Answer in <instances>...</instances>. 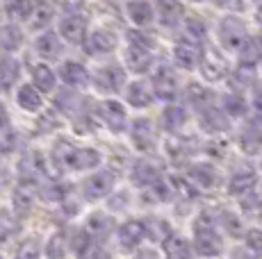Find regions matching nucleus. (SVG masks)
Masks as SVG:
<instances>
[{"instance_id":"1","label":"nucleus","mask_w":262,"mask_h":259,"mask_svg":"<svg viewBox=\"0 0 262 259\" xmlns=\"http://www.w3.org/2000/svg\"><path fill=\"white\" fill-rule=\"evenodd\" d=\"M191 246H194V255L201 257H216L224 255L226 237L221 232L219 223H216L214 209H201L191 221Z\"/></svg>"},{"instance_id":"2","label":"nucleus","mask_w":262,"mask_h":259,"mask_svg":"<svg viewBox=\"0 0 262 259\" xmlns=\"http://www.w3.org/2000/svg\"><path fill=\"white\" fill-rule=\"evenodd\" d=\"M53 159L59 171H92L100 166V152L96 148L73 146L69 141L57 143Z\"/></svg>"},{"instance_id":"3","label":"nucleus","mask_w":262,"mask_h":259,"mask_svg":"<svg viewBox=\"0 0 262 259\" xmlns=\"http://www.w3.org/2000/svg\"><path fill=\"white\" fill-rule=\"evenodd\" d=\"M251 37V30L246 25V21L237 14H224V16L216 21V28H214V39L219 43L221 50L235 55L242 48V43Z\"/></svg>"},{"instance_id":"4","label":"nucleus","mask_w":262,"mask_h":259,"mask_svg":"<svg viewBox=\"0 0 262 259\" xmlns=\"http://www.w3.org/2000/svg\"><path fill=\"white\" fill-rule=\"evenodd\" d=\"M205 55H208V46H205V41L191 39V37H187V34H180V37L176 39L173 48H171L173 66L180 68V71H187V73L199 71V66L203 64Z\"/></svg>"},{"instance_id":"5","label":"nucleus","mask_w":262,"mask_h":259,"mask_svg":"<svg viewBox=\"0 0 262 259\" xmlns=\"http://www.w3.org/2000/svg\"><path fill=\"white\" fill-rule=\"evenodd\" d=\"M233 143L244 157H258L262 152V121L249 114L233 127Z\"/></svg>"},{"instance_id":"6","label":"nucleus","mask_w":262,"mask_h":259,"mask_svg":"<svg viewBox=\"0 0 262 259\" xmlns=\"http://www.w3.org/2000/svg\"><path fill=\"white\" fill-rule=\"evenodd\" d=\"M185 177L194 184L199 191H214V189H224V173L216 166L214 159H191L187 164Z\"/></svg>"},{"instance_id":"7","label":"nucleus","mask_w":262,"mask_h":259,"mask_svg":"<svg viewBox=\"0 0 262 259\" xmlns=\"http://www.w3.org/2000/svg\"><path fill=\"white\" fill-rule=\"evenodd\" d=\"M196 123H199L201 132L210 139L226 137V134H230L235 127V121L226 114L221 102H212V105H208V107L199 109V112H196Z\"/></svg>"},{"instance_id":"8","label":"nucleus","mask_w":262,"mask_h":259,"mask_svg":"<svg viewBox=\"0 0 262 259\" xmlns=\"http://www.w3.org/2000/svg\"><path fill=\"white\" fill-rule=\"evenodd\" d=\"M150 87H153L155 98L162 102L178 100L180 91H183V84H180L173 64H158L153 71V77H150Z\"/></svg>"},{"instance_id":"9","label":"nucleus","mask_w":262,"mask_h":259,"mask_svg":"<svg viewBox=\"0 0 262 259\" xmlns=\"http://www.w3.org/2000/svg\"><path fill=\"white\" fill-rule=\"evenodd\" d=\"M260 175L262 173L258 171V166H242V168H235L230 175H226L224 180V191L228 198L233 200H239L242 196L255 189L260 184Z\"/></svg>"},{"instance_id":"10","label":"nucleus","mask_w":262,"mask_h":259,"mask_svg":"<svg viewBox=\"0 0 262 259\" xmlns=\"http://www.w3.org/2000/svg\"><path fill=\"white\" fill-rule=\"evenodd\" d=\"M180 98H183V102L187 105L189 109L199 112V109L216 102V91L212 89V84H208L205 80H191V82H187L183 87Z\"/></svg>"},{"instance_id":"11","label":"nucleus","mask_w":262,"mask_h":259,"mask_svg":"<svg viewBox=\"0 0 262 259\" xmlns=\"http://www.w3.org/2000/svg\"><path fill=\"white\" fill-rule=\"evenodd\" d=\"M123 64L128 71L142 75V73H148L150 68L155 66V53L150 46L128 41V46H125V50H123Z\"/></svg>"},{"instance_id":"12","label":"nucleus","mask_w":262,"mask_h":259,"mask_svg":"<svg viewBox=\"0 0 262 259\" xmlns=\"http://www.w3.org/2000/svg\"><path fill=\"white\" fill-rule=\"evenodd\" d=\"M96 114H98L100 123L114 134H123L130 125L128 112H125V107L119 100H103L98 105V109H96Z\"/></svg>"},{"instance_id":"13","label":"nucleus","mask_w":262,"mask_h":259,"mask_svg":"<svg viewBox=\"0 0 262 259\" xmlns=\"http://www.w3.org/2000/svg\"><path fill=\"white\" fill-rule=\"evenodd\" d=\"M212 209H214L216 223H219L224 237L226 239H239L242 241V237H244V232H246V218L242 216L239 209L224 207V205H216Z\"/></svg>"},{"instance_id":"14","label":"nucleus","mask_w":262,"mask_h":259,"mask_svg":"<svg viewBox=\"0 0 262 259\" xmlns=\"http://www.w3.org/2000/svg\"><path fill=\"white\" fill-rule=\"evenodd\" d=\"M260 82V66H251V64H237L230 66V73L226 77L230 91H239V93H251V89Z\"/></svg>"},{"instance_id":"15","label":"nucleus","mask_w":262,"mask_h":259,"mask_svg":"<svg viewBox=\"0 0 262 259\" xmlns=\"http://www.w3.org/2000/svg\"><path fill=\"white\" fill-rule=\"evenodd\" d=\"M191 114H189V107L187 105H180L178 100H171L167 102V107L162 109V114H160V127L164 130L167 134H180L185 130V125L189 123Z\"/></svg>"},{"instance_id":"16","label":"nucleus","mask_w":262,"mask_h":259,"mask_svg":"<svg viewBox=\"0 0 262 259\" xmlns=\"http://www.w3.org/2000/svg\"><path fill=\"white\" fill-rule=\"evenodd\" d=\"M94 87L98 89L100 93H119L123 91L125 87V66H119V64H107V66L98 68L94 75Z\"/></svg>"},{"instance_id":"17","label":"nucleus","mask_w":262,"mask_h":259,"mask_svg":"<svg viewBox=\"0 0 262 259\" xmlns=\"http://www.w3.org/2000/svg\"><path fill=\"white\" fill-rule=\"evenodd\" d=\"M114 182H117V177L112 171H96L82 182V196L94 202L103 200L114 191Z\"/></svg>"},{"instance_id":"18","label":"nucleus","mask_w":262,"mask_h":259,"mask_svg":"<svg viewBox=\"0 0 262 259\" xmlns=\"http://www.w3.org/2000/svg\"><path fill=\"white\" fill-rule=\"evenodd\" d=\"M130 130V141L139 152H153L158 148V132H155V123L150 118H137Z\"/></svg>"},{"instance_id":"19","label":"nucleus","mask_w":262,"mask_h":259,"mask_svg":"<svg viewBox=\"0 0 262 259\" xmlns=\"http://www.w3.org/2000/svg\"><path fill=\"white\" fill-rule=\"evenodd\" d=\"M123 98H125V102H128L130 107H135V109H148L150 105L158 100L155 93H153L150 82H146V80H133L130 84H125L123 87Z\"/></svg>"},{"instance_id":"20","label":"nucleus","mask_w":262,"mask_h":259,"mask_svg":"<svg viewBox=\"0 0 262 259\" xmlns=\"http://www.w3.org/2000/svg\"><path fill=\"white\" fill-rule=\"evenodd\" d=\"M155 18L162 28L176 30L185 21V7L180 0H158L155 3Z\"/></svg>"},{"instance_id":"21","label":"nucleus","mask_w":262,"mask_h":259,"mask_svg":"<svg viewBox=\"0 0 262 259\" xmlns=\"http://www.w3.org/2000/svg\"><path fill=\"white\" fill-rule=\"evenodd\" d=\"M117 237H119L121 248H125V250H135V248H139L146 239L144 221H137V218H128V221H123L117 230Z\"/></svg>"},{"instance_id":"22","label":"nucleus","mask_w":262,"mask_h":259,"mask_svg":"<svg viewBox=\"0 0 262 259\" xmlns=\"http://www.w3.org/2000/svg\"><path fill=\"white\" fill-rule=\"evenodd\" d=\"M125 14H128V21L139 30L150 28L155 23V5L150 0H128Z\"/></svg>"},{"instance_id":"23","label":"nucleus","mask_w":262,"mask_h":259,"mask_svg":"<svg viewBox=\"0 0 262 259\" xmlns=\"http://www.w3.org/2000/svg\"><path fill=\"white\" fill-rule=\"evenodd\" d=\"M119 39L117 34L112 32V30H96V32H92L87 39H84V48H87L89 55H94V57H103V55H110L117 48Z\"/></svg>"},{"instance_id":"24","label":"nucleus","mask_w":262,"mask_h":259,"mask_svg":"<svg viewBox=\"0 0 262 259\" xmlns=\"http://www.w3.org/2000/svg\"><path fill=\"white\" fill-rule=\"evenodd\" d=\"M162 177H164L162 166L158 162H153V159H139L133 166V171H130V180H133V184H137L139 189L162 180Z\"/></svg>"},{"instance_id":"25","label":"nucleus","mask_w":262,"mask_h":259,"mask_svg":"<svg viewBox=\"0 0 262 259\" xmlns=\"http://www.w3.org/2000/svg\"><path fill=\"white\" fill-rule=\"evenodd\" d=\"M59 34L69 43H84V39H87V18L82 14H67L59 23Z\"/></svg>"},{"instance_id":"26","label":"nucleus","mask_w":262,"mask_h":259,"mask_svg":"<svg viewBox=\"0 0 262 259\" xmlns=\"http://www.w3.org/2000/svg\"><path fill=\"white\" fill-rule=\"evenodd\" d=\"M221 107L226 109V114H228L230 118H233L235 123L242 121V118H246L251 114V98L249 93H239V91H230L226 93L224 98H221Z\"/></svg>"},{"instance_id":"27","label":"nucleus","mask_w":262,"mask_h":259,"mask_svg":"<svg viewBox=\"0 0 262 259\" xmlns=\"http://www.w3.org/2000/svg\"><path fill=\"white\" fill-rule=\"evenodd\" d=\"M173 196H176L173 184H169L164 177L158 182H153V184H148V187H142V202L144 205H150V207L173 200Z\"/></svg>"},{"instance_id":"28","label":"nucleus","mask_w":262,"mask_h":259,"mask_svg":"<svg viewBox=\"0 0 262 259\" xmlns=\"http://www.w3.org/2000/svg\"><path fill=\"white\" fill-rule=\"evenodd\" d=\"M199 73L203 75L205 82L214 87L216 82H226V77H228V73H230V66L224 62V59L212 57V55H205L203 64L199 66Z\"/></svg>"},{"instance_id":"29","label":"nucleus","mask_w":262,"mask_h":259,"mask_svg":"<svg viewBox=\"0 0 262 259\" xmlns=\"http://www.w3.org/2000/svg\"><path fill=\"white\" fill-rule=\"evenodd\" d=\"M43 173H46V162H43V157L39 152H28L18 164V177H21L23 184L39 180Z\"/></svg>"},{"instance_id":"30","label":"nucleus","mask_w":262,"mask_h":259,"mask_svg":"<svg viewBox=\"0 0 262 259\" xmlns=\"http://www.w3.org/2000/svg\"><path fill=\"white\" fill-rule=\"evenodd\" d=\"M162 252L167 257H173V259H178V257H191L194 255V246H191V239L187 237H183V234H176V232H171L167 239H164L162 243Z\"/></svg>"},{"instance_id":"31","label":"nucleus","mask_w":262,"mask_h":259,"mask_svg":"<svg viewBox=\"0 0 262 259\" xmlns=\"http://www.w3.org/2000/svg\"><path fill=\"white\" fill-rule=\"evenodd\" d=\"M239 212L244 218H249V221H258V218H262V187L258 184L255 189H251L246 196L239 198Z\"/></svg>"},{"instance_id":"32","label":"nucleus","mask_w":262,"mask_h":259,"mask_svg":"<svg viewBox=\"0 0 262 259\" xmlns=\"http://www.w3.org/2000/svg\"><path fill=\"white\" fill-rule=\"evenodd\" d=\"M59 77L64 80V84L69 87H87L89 84V71L78 62H64L59 66Z\"/></svg>"},{"instance_id":"33","label":"nucleus","mask_w":262,"mask_h":259,"mask_svg":"<svg viewBox=\"0 0 262 259\" xmlns=\"http://www.w3.org/2000/svg\"><path fill=\"white\" fill-rule=\"evenodd\" d=\"M84 230H87L89 237H94V239H105L114 230V221L107 216V214L94 212L92 216L87 218V223H84Z\"/></svg>"},{"instance_id":"34","label":"nucleus","mask_w":262,"mask_h":259,"mask_svg":"<svg viewBox=\"0 0 262 259\" xmlns=\"http://www.w3.org/2000/svg\"><path fill=\"white\" fill-rule=\"evenodd\" d=\"M55 16V7L50 0H34V7H32V14H30V28L32 30H41L46 28Z\"/></svg>"},{"instance_id":"35","label":"nucleus","mask_w":262,"mask_h":259,"mask_svg":"<svg viewBox=\"0 0 262 259\" xmlns=\"http://www.w3.org/2000/svg\"><path fill=\"white\" fill-rule=\"evenodd\" d=\"M235 57H237V64H251V66H260L262 62V48L258 43V37H253L251 34L249 39H246L244 43H242V48L237 53H235Z\"/></svg>"},{"instance_id":"36","label":"nucleus","mask_w":262,"mask_h":259,"mask_svg":"<svg viewBox=\"0 0 262 259\" xmlns=\"http://www.w3.org/2000/svg\"><path fill=\"white\" fill-rule=\"evenodd\" d=\"M21 43H23V32L14 23H7V25L0 28V50L3 53L18 50Z\"/></svg>"},{"instance_id":"37","label":"nucleus","mask_w":262,"mask_h":259,"mask_svg":"<svg viewBox=\"0 0 262 259\" xmlns=\"http://www.w3.org/2000/svg\"><path fill=\"white\" fill-rule=\"evenodd\" d=\"M144 225H146V239H153L155 243H162L164 239L173 232L171 230V223L167 221V218H160V216L146 218Z\"/></svg>"},{"instance_id":"38","label":"nucleus","mask_w":262,"mask_h":259,"mask_svg":"<svg viewBox=\"0 0 262 259\" xmlns=\"http://www.w3.org/2000/svg\"><path fill=\"white\" fill-rule=\"evenodd\" d=\"M34 48H37V53L41 55L43 59H57L59 55H62V43H59L57 34H53V32L41 34V37L37 39V43H34Z\"/></svg>"},{"instance_id":"39","label":"nucleus","mask_w":262,"mask_h":259,"mask_svg":"<svg viewBox=\"0 0 262 259\" xmlns=\"http://www.w3.org/2000/svg\"><path fill=\"white\" fill-rule=\"evenodd\" d=\"M18 80V62L14 57H0V91H9Z\"/></svg>"},{"instance_id":"40","label":"nucleus","mask_w":262,"mask_h":259,"mask_svg":"<svg viewBox=\"0 0 262 259\" xmlns=\"http://www.w3.org/2000/svg\"><path fill=\"white\" fill-rule=\"evenodd\" d=\"M16 100L23 109H28V112H37V109L41 107V91H39L34 84H23L16 93Z\"/></svg>"},{"instance_id":"41","label":"nucleus","mask_w":262,"mask_h":259,"mask_svg":"<svg viewBox=\"0 0 262 259\" xmlns=\"http://www.w3.org/2000/svg\"><path fill=\"white\" fill-rule=\"evenodd\" d=\"M183 34H187V37L191 39H199V41H205L208 43V37H210V28L205 25V21L203 18H199V16H185V21H183Z\"/></svg>"},{"instance_id":"42","label":"nucleus","mask_w":262,"mask_h":259,"mask_svg":"<svg viewBox=\"0 0 262 259\" xmlns=\"http://www.w3.org/2000/svg\"><path fill=\"white\" fill-rule=\"evenodd\" d=\"M32 80H34V87H37L41 93H48V91H53V89H55V73L50 71L46 64L34 66Z\"/></svg>"},{"instance_id":"43","label":"nucleus","mask_w":262,"mask_h":259,"mask_svg":"<svg viewBox=\"0 0 262 259\" xmlns=\"http://www.w3.org/2000/svg\"><path fill=\"white\" fill-rule=\"evenodd\" d=\"M242 246L253 257H262V227H246L242 237Z\"/></svg>"},{"instance_id":"44","label":"nucleus","mask_w":262,"mask_h":259,"mask_svg":"<svg viewBox=\"0 0 262 259\" xmlns=\"http://www.w3.org/2000/svg\"><path fill=\"white\" fill-rule=\"evenodd\" d=\"M34 0H9L7 3V16L12 21H28L32 14Z\"/></svg>"},{"instance_id":"45","label":"nucleus","mask_w":262,"mask_h":259,"mask_svg":"<svg viewBox=\"0 0 262 259\" xmlns=\"http://www.w3.org/2000/svg\"><path fill=\"white\" fill-rule=\"evenodd\" d=\"M32 202H34V196L30 189L18 187L16 191H14V207H16L18 214H28L30 207H32Z\"/></svg>"},{"instance_id":"46","label":"nucleus","mask_w":262,"mask_h":259,"mask_svg":"<svg viewBox=\"0 0 262 259\" xmlns=\"http://www.w3.org/2000/svg\"><path fill=\"white\" fill-rule=\"evenodd\" d=\"M16 230H18V225H16V221L9 216V212H0V243L9 241V239L16 234Z\"/></svg>"},{"instance_id":"47","label":"nucleus","mask_w":262,"mask_h":259,"mask_svg":"<svg viewBox=\"0 0 262 259\" xmlns=\"http://www.w3.org/2000/svg\"><path fill=\"white\" fill-rule=\"evenodd\" d=\"M55 102H57L59 109H67V112H71V109L78 105V96L71 91H59L57 98H55Z\"/></svg>"},{"instance_id":"48","label":"nucleus","mask_w":262,"mask_h":259,"mask_svg":"<svg viewBox=\"0 0 262 259\" xmlns=\"http://www.w3.org/2000/svg\"><path fill=\"white\" fill-rule=\"evenodd\" d=\"M67 196V187L64 184H50V187H43V198L46 200H62Z\"/></svg>"},{"instance_id":"49","label":"nucleus","mask_w":262,"mask_h":259,"mask_svg":"<svg viewBox=\"0 0 262 259\" xmlns=\"http://www.w3.org/2000/svg\"><path fill=\"white\" fill-rule=\"evenodd\" d=\"M14 141H16V139H14V132H12L9 127L0 132V157L7 155V152L12 150V148H14Z\"/></svg>"},{"instance_id":"50","label":"nucleus","mask_w":262,"mask_h":259,"mask_svg":"<svg viewBox=\"0 0 262 259\" xmlns=\"http://www.w3.org/2000/svg\"><path fill=\"white\" fill-rule=\"evenodd\" d=\"M249 98H251V107H253L251 112H260L262 114V77H260V82L251 89Z\"/></svg>"},{"instance_id":"51","label":"nucleus","mask_w":262,"mask_h":259,"mask_svg":"<svg viewBox=\"0 0 262 259\" xmlns=\"http://www.w3.org/2000/svg\"><path fill=\"white\" fill-rule=\"evenodd\" d=\"M59 243H62V239H59V237H55L53 241L48 243V250H46L48 257H62V255H64V248L59 250Z\"/></svg>"},{"instance_id":"52","label":"nucleus","mask_w":262,"mask_h":259,"mask_svg":"<svg viewBox=\"0 0 262 259\" xmlns=\"http://www.w3.org/2000/svg\"><path fill=\"white\" fill-rule=\"evenodd\" d=\"M212 3L221 5V9H235V12H242V5H244V0H212Z\"/></svg>"},{"instance_id":"53","label":"nucleus","mask_w":262,"mask_h":259,"mask_svg":"<svg viewBox=\"0 0 262 259\" xmlns=\"http://www.w3.org/2000/svg\"><path fill=\"white\" fill-rule=\"evenodd\" d=\"M7 127H9V116H7V112L0 107V132H3V130H7Z\"/></svg>"},{"instance_id":"54","label":"nucleus","mask_w":262,"mask_h":259,"mask_svg":"<svg viewBox=\"0 0 262 259\" xmlns=\"http://www.w3.org/2000/svg\"><path fill=\"white\" fill-rule=\"evenodd\" d=\"M255 21H258V25L262 28V7L255 9Z\"/></svg>"},{"instance_id":"55","label":"nucleus","mask_w":262,"mask_h":259,"mask_svg":"<svg viewBox=\"0 0 262 259\" xmlns=\"http://www.w3.org/2000/svg\"><path fill=\"white\" fill-rule=\"evenodd\" d=\"M246 3H249L251 7H255V9H258V7H262V0H246Z\"/></svg>"},{"instance_id":"56","label":"nucleus","mask_w":262,"mask_h":259,"mask_svg":"<svg viewBox=\"0 0 262 259\" xmlns=\"http://www.w3.org/2000/svg\"><path fill=\"white\" fill-rule=\"evenodd\" d=\"M258 171L262 173V152H260V155H258Z\"/></svg>"},{"instance_id":"57","label":"nucleus","mask_w":262,"mask_h":259,"mask_svg":"<svg viewBox=\"0 0 262 259\" xmlns=\"http://www.w3.org/2000/svg\"><path fill=\"white\" fill-rule=\"evenodd\" d=\"M189 3H194V5H199V3H208V0H189Z\"/></svg>"},{"instance_id":"58","label":"nucleus","mask_w":262,"mask_h":259,"mask_svg":"<svg viewBox=\"0 0 262 259\" xmlns=\"http://www.w3.org/2000/svg\"><path fill=\"white\" fill-rule=\"evenodd\" d=\"M258 43H260V48H262V30H260V34H258Z\"/></svg>"},{"instance_id":"59","label":"nucleus","mask_w":262,"mask_h":259,"mask_svg":"<svg viewBox=\"0 0 262 259\" xmlns=\"http://www.w3.org/2000/svg\"><path fill=\"white\" fill-rule=\"evenodd\" d=\"M260 77H262V62H260Z\"/></svg>"}]
</instances>
